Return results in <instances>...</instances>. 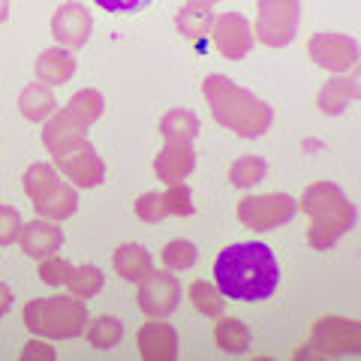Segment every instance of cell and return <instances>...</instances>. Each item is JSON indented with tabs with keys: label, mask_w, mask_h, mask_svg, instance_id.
I'll return each mask as SVG.
<instances>
[{
	"label": "cell",
	"mask_w": 361,
	"mask_h": 361,
	"mask_svg": "<svg viewBox=\"0 0 361 361\" xmlns=\"http://www.w3.org/2000/svg\"><path fill=\"white\" fill-rule=\"evenodd\" d=\"M21 232V214L13 205H0V247L18 241Z\"/></svg>",
	"instance_id": "836d02e7"
},
{
	"label": "cell",
	"mask_w": 361,
	"mask_h": 361,
	"mask_svg": "<svg viewBox=\"0 0 361 361\" xmlns=\"http://www.w3.org/2000/svg\"><path fill=\"white\" fill-rule=\"evenodd\" d=\"M202 130L196 111L190 109H169L160 118V135L166 142H193Z\"/></svg>",
	"instance_id": "7402d4cb"
},
{
	"label": "cell",
	"mask_w": 361,
	"mask_h": 361,
	"mask_svg": "<svg viewBox=\"0 0 361 361\" xmlns=\"http://www.w3.org/2000/svg\"><path fill=\"white\" fill-rule=\"evenodd\" d=\"M85 334H87L90 346H97V349H111V346L121 343L123 325L115 319V316H99V319H94V322L85 325Z\"/></svg>",
	"instance_id": "83f0119b"
},
{
	"label": "cell",
	"mask_w": 361,
	"mask_h": 361,
	"mask_svg": "<svg viewBox=\"0 0 361 361\" xmlns=\"http://www.w3.org/2000/svg\"><path fill=\"white\" fill-rule=\"evenodd\" d=\"M180 298V286L172 271H151L139 283V307L151 316V319H166L175 313Z\"/></svg>",
	"instance_id": "7c38bea8"
},
{
	"label": "cell",
	"mask_w": 361,
	"mask_h": 361,
	"mask_svg": "<svg viewBox=\"0 0 361 361\" xmlns=\"http://www.w3.org/2000/svg\"><path fill=\"white\" fill-rule=\"evenodd\" d=\"M18 244H21V250H25V256L39 262V259H49L63 247V229H61V223L45 220V217L21 223Z\"/></svg>",
	"instance_id": "9a60e30c"
},
{
	"label": "cell",
	"mask_w": 361,
	"mask_h": 361,
	"mask_svg": "<svg viewBox=\"0 0 361 361\" xmlns=\"http://www.w3.org/2000/svg\"><path fill=\"white\" fill-rule=\"evenodd\" d=\"M193 169H196L193 142H166L160 148V154L154 157V172L166 187L184 184Z\"/></svg>",
	"instance_id": "5bb4252c"
},
{
	"label": "cell",
	"mask_w": 361,
	"mask_h": 361,
	"mask_svg": "<svg viewBox=\"0 0 361 361\" xmlns=\"http://www.w3.org/2000/svg\"><path fill=\"white\" fill-rule=\"evenodd\" d=\"M190 301H193V307L199 313L211 316V319H217L223 313V292L214 283H208V280H193L190 283Z\"/></svg>",
	"instance_id": "f1b7e54d"
},
{
	"label": "cell",
	"mask_w": 361,
	"mask_h": 361,
	"mask_svg": "<svg viewBox=\"0 0 361 361\" xmlns=\"http://www.w3.org/2000/svg\"><path fill=\"white\" fill-rule=\"evenodd\" d=\"M54 169H61V175L70 180L73 187H99L106 178V163L103 157L94 151V145L87 139L70 145L63 151H54Z\"/></svg>",
	"instance_id": "ba28073f"
},
{
	"label": "cell",
	"mask_w": 361,
	"mask_h": 361,
	"mask_svg": "<svg viewBox=\"0 0 361 361\" xmlns=\"http://www.w3.org/2000/svg\"><path fill=\"white\" fill-rule=\"evenodd\" d=\"M358 94H361L358 75L341 73V75H334V78H329V82L322 85L319 97H316V106H319L325 115H341L349 103H355Z\"/></svg>",
	"instance_id": "ac0fdd59"
},
{
	"label": "cell",
	"mask_w": 361,
	"mask_h": 361,
	"mask_svg": "<svg viewBox=\"0 0 361 361\" xmlns=\"http://www.w3.org/2000/svg\"><path fill=\"white\" fill-rule=\"evenodd\" d=\"M87 325L85 301L78 295H51L33 298L25 304V329L33 337H49V341H66L78 337Z\"/></svg>",
	"instance_id": "277c9868"
},
{
	"label": "cell",
	"mask_w": 361,
	"mask_h": 361,
	"mask_svg": "<svg viewBox=\"0 0 361 361\" xmlns=\"http://www.w3.org/2000/svg\"><path fill=\"white\" fill-rule=\"evenodd\" d=\"M202 94L208 99V109L220 127L232 130L241 139H259L274 123V109L253 90L235 85L226 75H208L202 82Z\"/></svg>",
	"instance_id": "7a4b0ae2"
},
{
	"label": "cell",
	"mask_w": 361,
	"mask_h": 361,
	"mask_svg": "<svg viewBox=\"0 0 361 361\" xmlns=\"http://www.w3.org/2000/svg\"><path fill=\"white\" fill-rule=\"evenodd\" d=\"M301 0H256L253 37L268 49H283L295 39Z\"/></svg>",
	"instance_id": "8992f818"
},
{
	"label": "cell",
	"mask_w": 361,
	"mask_h": 361,
	"mask_svg": "<svg viewBox=\"0 0 361 361\" xmlns=\"http://www.w3.org/2000/svg\"><path fill=\"white\" fill-rule=\"evenodd\" d=\"M54 109H58V103H54L51 87L42 85V82H30L25 90H21V97H18V111H21V115H25L27 121H33V123L45 121Z\"/></svg>",
	"instance_id": "44dd1931"
},
{
	"label": "cell",
	"mask_w": 361,
	"mask_h": 361,
	"mask_svg": "<svg viewBox=\"0 0 361 361\" xmlns=\"http://www.w3.org/2000/svg\"><path fill=\"white\" fill-rule=\"evenodd\" d=\"M111 265H115V274L121 280H127V283H142L154 271L151 253L142 244H121L115 256H111Z\"/></svg>",
	"instance_id": "ffe728a7"
},
{
	"label": "cell",
	"mask_w": 361,
	"mask_h": 361,
	"mask_svg": "<svg viewBox=\"0 0 361 361\" xmlns=\"http://www.w3.org/2000/svg\"><path fill=\"white\" fill-rule=\"evenodd\" d=\"M103 109H106L103 94H99V90H94V87L75 90L73 99H70V106H66V111H70V115H73L78 123H85L87 130L94 127L99 118H103Z\"/></svg>",
	"instance_id": "d4e9b609"
},
{
	"label": "cell",
	"mask_w": 361,
	"mask_h": 361,
	"mask_svg": "<svg viewBox=\"0 0 361 361\" xmlns=\"http://www.w3.org/2000/svg\"><path fill=\"white\" fill-rule=\"evenodd\" d=\"M103 283H106V274L99 271L97 265H90V262H85V265H73V271H70V277H66V289L73 292V295H78V298H94L99 289H103Z\"/></svg>",
	"instance_id": "484cf974"
},
{
	"label": "cell",
	"mask_w": 361,
	"mask_h": 361,
	"mask_svg": "<svg viewBox=\"0 0 361 361\" xmlns=\"http://www.w3.org/2000/svg\"><path fill=\"white\" fill-rule=\"evenodd\" d=\"M151 0H97V6H103L106 13H139Z\"/></svg>",
	"instance_id": "d590c367"
},
{
	"label": "cell",
	"mask_w": 361,
	"mask_h": 361,
	"mask_svg": "<svg viewBox=\"0 0 361 361\" xmlns=\"http://www.w3.org/2000/svg\"><path fill=\"white\" fill-rule=\"evenodd\" d=\"M298 208L307 214V244L313 250H329L337 238L355 226V205L331 180H313L301 193Z\"/></svg>",
	"instance_id": "3957f363"
},
{
	"label": "cell",
	"mask_w": 361,
	"mask_h": 361,
	"mask_svg": "<svg viewBox=\"0 0 361 361\" xmlns=\"http://www.w3.org/2000/svg\"><path fill=\"white\" fill-rule=\"evenodd\" d=\"M82 139H87V127L78 123L66 109H54L51 115L42 121V145L51 154L70 148V145L82 142Z\"/></svg>",
	"instance_id": "e0dca14e"
},
{
	"label": "cell",
	"mask_w": 361,
	"mask_h": 361,
	"mask_svg": "<svg viewBox=\"0 0 361 361\" xmlns=\"http://www.w3.org/2000/svg\"><path fill=\"white\" fill-rule=\"evenodd\" d=\"M9 307H13V289L6 283H0V316H4Z\"/></svg>",
	"instance_id": "8d00e7d4"
},
{
	"label": "cell",
	"mask_w": 361,
	"mask_h": 361,
	"mask_svg": "<svg viewBox=\"0 0 361 361\" xmlns=\"http://www.w3.org/2000/svg\"><path fill=\"white\" fill-rule=\"evenodd\" d=\"M298 214V202L289 193H265V196H244L238 202V220L253 232H268L289 223Z\"/></svg>",
	"instance_id": "52a82bcc"
},
{
	"label": "cell",
	"mask_w": 361,
	"mask_h": 361,
	"mask_svg": "<svg viewBox=\"0 0 361 361\" xmlns=\"http://www.w3.org/2000/svg\"><path fill=\"white\" fill-rule=\"evenodd\" d=\"M73 271V262H66V259H61L58 253L49 256V259H39V280L49 286H63L66 277H70Z\"/></svg>",
	"instance_id": "1f68e13d"
},
{
	"label": "cell",
	"mask_w": 361,
	"mask_h": 361,
	"mask_svg": "<svg viewBox=\"0 0 361 361\" xmlns=\"http://www.w3.org/2000/svg\"><path fill=\"white\" fill-rule=\"evenodd\" d=\"M163 202H166V211L175 214V217H190L196 208H193V193H190L187 184H172L163 193Z\"/></svg>",
	"instance_id": "4dcf8cb0"
},
{
	"label": "cell",
	"mask_w": 361,
	"mask_h": 361,
	"mask_svg": "<svg viewBox=\"0 0 361 361\" xmlns=\"http://www.w3.org/2000/svg\"><path fill=\"white\" fill-rule=\"evenodd\" d=\"M75 75V58L70 49H45L37 58V82L49 85V87H61L70 85Z\"/></svg>",
	"instance_id": "d6986e66"
},
{
	"label": "cell",
	"mask_w": 361,
	"mask_h": 361,
	"mask_svg": "<svg viewBox=\"0 0 361 361\" xmlns=\"http://www.w3.org/2000/svg\"><path fill=\"white\" fill-rule=\"evenodd\" d=\"M214 341H217L223 353L238 355V353H247V346H250V329L241 319H232V316H217Z\"/></svg>",
	"instance_id": "cb8c5ba5"
},
{
	"label": "cell",
	"mask_w": 361,
	"mask_h": 361,
	"mask_svg": "<svg viewBox=\"0 0 361 361\" xmlns=\"http://www.w3.org/2000/svg\"><path fill=\"white\" fill-rule=\"evenodd\" d=\"M307 54L325 73H349L358 63V42L346 33H313L307 39Z\"/></svg>",
	"instance_id": "8fae6325"
},
{
	"label": "cell",
	"mask_w": 361,
	"mask_h": 361,
	"mask_svg": "<svg viewBox=\"0 0 361 361\" xmlns=\"http://www.w3.org/2000/svg\"><path fill=\"white\" fill-rule=\"evenodd\" d=\"M90 33H94V18H90V13L82 4L70 0V4H61L58 9H54L51 37H54V42H58L61 49H70V51L73 49H85Z\"/></svg>",
	"instance_id": "4fadbf2b"
},
{
	"label": "cell",
	"mask_w": 361,
	"mask_h": 361,
	"mask_svg": "<svg viewBox=\"0 0 361 361\" xmlns=\"http://www.w3.org/2000/svg\"><path fill=\"white\" fill-rule=\"evenodd\" d=\"M135 214L145 220V223H163L169 217L166 211V202H163V193H142L135 199Z\"/></svg>",
	"instance_id": "d6a6232c"
},
{
	"label": "cell",
	"mask_w": 361,
	"mask_h": 361,
	"mask_svg": "<svg viewBox=\"0 0 361 361\" xmlns=\"http://www.w3.org/2000/svg\"><path fill=\"white\" fill-rule=\"evenodd\" d=\"M175 27H178V33L184 39L196 42L199 51H205L208 30H211V13H208V9L184 6V9H178V16H175Z\"/></svg>",
	"instance_id": "603a6c76"
},
{
	"label": "cell",
	"mask_w": 361,
	"mask_h": 361,
	"mask_svg": "<svg viewBox=\"0 0 361 361\" xmlns=\"http://www.w3.org/2000/svg\"><path fill=\"white\" fill-rule=\"evenodd\" d=\"M211 45L223 58L241 61L253 49V25L241 13H220L211 16V30H208Z\"/></svg>",
	"instance_id": "30bf717a"
},
{
	"label": "cell",
	"mask_w": 361,
	"mask_h": 361,
	"mask_svg": "<svg viewBox=\"0 0 361 361\" xmlns=\"http://www.w3.org/2000/svg\"><path fill=\"white\" fill-rule=\"evenodd\" d=\"M199 259V250L193 241H184V238H175L163 247V262L169 265V271H187L193 268Z\"/></svg>",
	"instance_id": "f546056e"
},
{
	"label": "cell",
	"mask_w": 361,
	"mask_h": 361,
	"mask_svg": "<svg viewBox=\"0 0 361 361\" xmlns=\"http://www.w3.org/2000/svg\"><path fill=\"white\" fill-rule=\"evenodd\" d=\"M217 4H220V0H187V6H193V9H211Z\"/></svg>",
	"instance_id": "74e56055"
},
{
	"label": "cell",
	"mask_w": 361,
	"mask_h": 361,
	"mask_svg": "<svg viewBox=\"0 0 361 361\" xmlns=\"http://www.w3.org/2000/svg\"><path fill=\"white\" fill-rule=\"evenodd\" d=\"M54 358V346L39 341V337H33V341L21 349V361H51Z\"/></svg>",
	"instance_id": "e575fe53"
},
{
	"label": "cell",
	"mask_w": 361,
	"mask_h": 361,
	"mask_svg": "<svg viewBox=\"0 0 361 361\" xmlns=\"http://www.w3.org/2000/svg\"><path fill=\"white\" fill-rule=\"evenodd\" d=\"M9 18V0H0V25Z\"/></svg>",
	"instance_id": "f35d334b"
},
{
	"label": "cell",
	"mask_w": 361,
	"mask_h": 361,
	"mask_svg": "<svg viewBox=\"0 0 361 361\" xmlns=\"http://www.w3.org/2000/svg\"><path fill=\"white\" fill-rule=\"evenodd\" d=\"M214 280L226 298L265 301L280 286V262L262 241L229 244L214 262Z\"/></svg>",
	"instance_id": "6da1fadb"
},
{
	"label": "cell",
	"mask_w": 361,
	"mask_h": 361,
	"mask_svg": "<svg viewBox=\"0 0 361 361\" xmlns=\"http://www.w3.org/2000/svg\"><path fill=\"white\" fill-rule=\"evenodd\" d=\"M310 343L325 355H358L361 329L355 319L343 316H322L310 325Z\"/></svg>",
	"instance_id": "9c48e42d"
},
{
	"label": "cell",
	"mask_w": 361,
	"mask_h": 361,
	"mask_svg": "<svg viewBox=\"0 0 361 361\" xmlns=\"http://www.w3.org/2000/svg\"><path fill=\"white\" fill-rule=\"evenodd\" d=\"M139 353L145 361H172L178 355V331L163 319H151L139 329Z\"/></svg>",
	"instance_id": "2e32d148"
},
{
	"label": "cell",
	"mask_w": 361,
	"mask_h": 361,
	"mask_svg": "<svg viewBox=\"0 0 361 361\" xmlns=\"http://www.w3.org/2000/svg\"><path fill=\"white\" fill-rule=\"evenodd\" d=\"M25 193L30 199L33 211L45 220L61 223L66 217H73L78 208V193L75 187L66 180L51 163H30L21 175Z\"/></svg>",
	"instance_id": "5b68a950"
},
{
	"label": "cell",
	"mask_w": 361,
	"mask_h": 361,
	"mask_svg": "<svg viewBox=\"0 0 361 361\" xmlns=\"http://www.w3.org/2000/svg\"><path fill=\"white\" fill-rule=\"evenodd\" d=\"M265 172H268V163L262 157L247 154V157H238V160L232 163L229 180H232V187H238V190H250L253 184H259V180L265 178Z\"/></svg>",
	"instance_id": "4316f807"
}]
</instances>
